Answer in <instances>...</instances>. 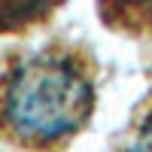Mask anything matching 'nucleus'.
Segmentation results:
<instances>
[{
    "label": "nucleus",
    "mask_w": 152,
    "mask_h": 152,
    "mask_svg": "<svg viewBox=\"0 0 152 152\" xmlns=\"http://www.w3.org/2000/svg\"><path fill=\"white\" fill-rule=\"evenodd\" d=\"M94 55L55 40L15 55L0 76V140L28 152H61L97 107Z\"/></svg>",
    "instance_id": "1"
},
{
    "label": "nucleus",
    "mask_w": 152,
    "mask_h": 152,
    "mask_svg": "<svg viewBox=\"0 0 152 152\" xmlns=\"http://www.w3.org/2000/svg\"><path fill=\"white\" fill-rule=\"evenodd\" d=\"M97 15L116 34L152 40V0H97Z\"/></svg>",
    "instance_id": "2"
},
{
    "label": "nucleus",
    "mask_w": 152,
    "mask_h": 152,
    "mask_svg": "<svg viewBox=\"0 0 152 152\" xmlns=\"http://www.w3.org/2000/svg\"><path fill=\"white\" fill-rule=\"evenodd\" d=\"M64 0H0V34H24L40 28Z\"/></svg>",
    "instance_id": "3"
},
{
    "label": "nucleus",
    "mask_w": 152,
    "mask_h": 152,
    "mask_svg": "<svg viewBox=\"0 0 152 152\" xmlns=\"http://www.w3.org/2000/svg\"><path fill=\"white\" fill-rule=\"evenodd\" d=\"M113 152H152V113H140L137 125Z\"/></svg>",
    "instance_id": "4"
},
{
    "label": "nucleus",
    "mask_w": 152,
    "mask_h": 152,
    "mask_svg": "<svg viewBox=\"0 0 152 152\" xmlns=\"http://www.w3.org/2000/svg\"><path fill=\"white\" fill-rule=\"evenodd\" d=\"M149 82H152V67H149ZM140 113H152V85H149V94H146V100H143V110Z\"/></svg>",
    "instance_id": "5"
}]
</instances>
